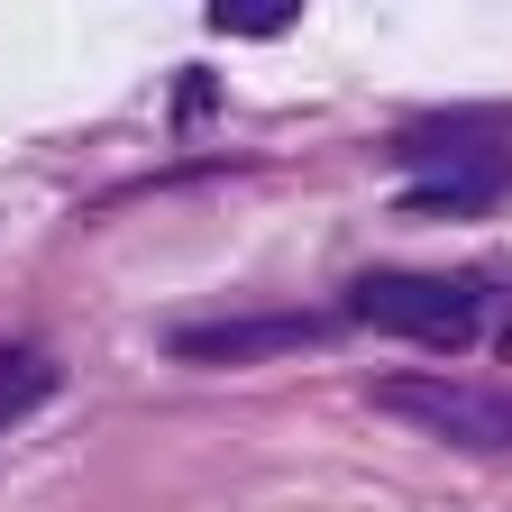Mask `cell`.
I'll use <instances>...</instances> for the list:
<instances>
[{
    "label": "cell",
    "mask_w": 512,
    "mask_h": 512,
    "mask_svg": "<svg viewBox=\"0 0 512 512\" xmlns=\"http://www.w3.org/2000/svg\"><path fill=\"white\" fill-rule=\"evenodd\" d=\"M375 412H394L448 448H476V458H512V394L503 384H467V375H384Z\"/></svg>",
    "instance_id": "cell-1"
},
{
    "label": "cell",
    "mask_w": 512,
    "mask_h": 512,
    "mask_svg": "<svg viewBox=\"0 0 512 512\" xmlns=\"http://www.w3.org/2000/svg\"><path fill=\"white\" fill-rule=\"evenodd\" d=\"M348 311L366 330H394V339H430V348H467L485 330V293L458 275H357Z\"/></svg>",
    "instance_id": "cell-2"
},
{
    "label": "cell",
    "mask_w": 512,
    "mask_h": 512,
    "mask_svg": "<svg viewBox=\"0 0 512 512\" xmlns=\"http://www.w3.org/2000/svg\"><path fill=\"white\" fill-rule=\"evenodd\" d=\"M320 339H330L320 311H275V320H192L165 348L183 366H238V357H284V348H320Z\"/></svg>",
    "instance_id": "cell-3"
},
{
    "label": "cell",
    "mask_w": 512,
    "mask_h": 512,
    "mask_svg": "<svg viewBox=\"0 0 512 512\" xmlns=\"http://www.w3.org/2000/svg\"><path fill=\"white\" fill-rule=\"evenodd\" d=\"M46 384H55V366H46L37 348H10V339H0V430H10V421L46 394Z\"/></svg>",
    "instance_id": "cell-4"
},
{
    "label": "cell",
    "mask_w": 512,
    "mask_h": 512,
    "mask_svg": "<svg viewBox=\"0 0 512 512\" xmlns=\"http://www.w3.org/2000/svg\"><path fill=\"white\" fill-rule=\"evenodd\" d=\"M293 19H302V0H211L220 37H284Z\"/></svg>",
    "instance_id": "cell-5"
}]
</instances>
